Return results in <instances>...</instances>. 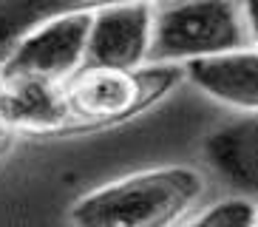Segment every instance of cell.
<instances>
[{
	"label": "cell",
	"mask_w": 258,
	"mask_h": 227,
	"mask_svg": "<svg viewBox=\"0 0 258 227\" xmlns=\"http://www.w3.org/2000/svg\"><path fill=\"white\" fill-rule=\"evenodd\" d=\"M250 34L238 0H159L153 3L148 63L184 66L244 51Z\"/></svg>",
	"instance_id": "obj_3"
},
{
	"label": "cell",
	"mask_w": 258,
	"mask_h": 227,
	"mask_svg": "<svg viewBox=\"0 0 258 227\" xmlns=\"http://www.w3.org/2000/svg\"><path fill=\"white\" fill-rule=\"evenodd\" d=\"M207 193L202 171L187 165L153 167L80 196L71 227H173Z\"/></svg>",
	"instance_id": "obj_1"
},
{
	"label": "cell",
	"mask_w": 258,
	"mask_h": 227,
	"mask_svg": "<svg viewBox=\"0 0 258 227\" xmlns=\"http://www.w3.org/2000/svg\"><path fill=\"white\" fill-rule=\"evenodd\" d=\"M252 221H255V207L250 204V199H224L187 227H252Z\"/></svg>",
	"instance_id": "obj_10"
},
{
	"label": "cell",
	"mask_w": 258,
	"mask_h": 227,
	"mask_svg": "<svg viewBox=\"0 0 258 227\" xmlns=\"http://www.w3.org/2000/svg\"><path fill=\"white\" fill-rule=\"evenodd\" d=\"M119 3H159V0H0V63L29 31L43 23Z\"/></svg>",
	"instance_id": "obj_9"
},
{
	"label": "cell",
	"mask_w": 258,
	"mask_h": 227,
	"mask_svg": "<svg viewBox=\"0 0 258 227\" xmlns=\"http://www.w3.org/2000/svg\"><path fill=\"white\" fill-rule=\"evenodd\" d=\"M252 227H258V210H255V221H252Z\"/></svg>",
	"instance_id": "obj_13"
},
{
	"label": "cell",
	"mask_w": 258,
	"mask_h": 227,
	"mask_svg": "<svg viewBox=\"0 0 258 227\" xmlns=\"http://www.w3.org/2000/svg\"><path fill=\"white\" fill-rule=\"evenodd\" d=\"M153 31V3H119L91 12V31L83 68H131L148 66Z\"/></svg>",
	"instance_id": "obj_5"
},
{
	"label": "cell",
	"mask_w": 258,
	"mask_h": 227,
	"mask_svg": "<svg viewBox=\"0 0 258 227\" xmlns=\"http://www.w3.org/2000/svg\"><path fill=\"white\" fill-rule=\"evenodd\" d=\"M17 134L6 125V120H3V114H0V159L6 156L9 151H12V145H15Z\"/></svg>",
	"instance_id": "obj_12"
},
{
	"label": "cell",
	"mask_w": 258,
	"mask_h": 227,
	"mask_svg": "<svg viewBox=\"0 0 258 227\" xmlns=\"http://www.w3.org/2000/svg\"><path fill=\"white\" fill-rule=\"evenodd\" d=\"M182 80V66L162 63H148L131 71L80 68L69 83H62L66 134L122 125L167 99Z\"/></svg>",
	"instance_id": "obj_2"
},
{
	"label": "cell",
	"mask_w": 258,
	"mask_h": 227,
	"mask_svg": "<svg viewBox=\"0 0 258 227\" xmlns=\"http://www.w3.org/2000/svg\"><path fill=\"white\" fill-rule=\"evenodd\" d=\"M91 12L66 15L29 31L0 63V80H40L62 85L83 68Z\"/></svg>",
	"instance_id": "obj_4"
},
{
	"label": "cell",
	"mask_w": 258,
	"mask_h": 227,
	"mask_svg": "<svg viewBox=\"0 0 258 227\" xmlns=\"http://www.w3.org/2000/svg\"><path fill=\"white\" fill-rule=\"evenodd\" d=\"M0 114L17 136L66 134L62 85L40 80H0Z\"/></svg>",
	"instance_id": "obj_6"
},
{
	"label": "cell",
	"mask_w": 258,
	"mask_h": 227,
	"mask_svg": "<svg viewBox=\"0 0 258 227\" xmlns=\"http://www.w3.org/2000/svg\"><path fill=\"white\" fill-rule=\"evenodd\" d=\"M184 77L207 97L238 111H258V51H233L221 57L184 63Z\"/></svg>",
	"instance_id": "obj_7"
},
{
	"label": "cell",
	"mask_w": 258,
	"mask_h": 227,
	"mask_svg": "<svg viewBox=\"0 0 258 227\" xmlns=\"http://www.w3.org/2000/svg\"><path fill=\"white\" fill-rule=\"evenodd\" d=\"M213 171L244 196H258V117L235 120L205 139Z\"/></svg>",
	"instance_id": "obj_8"
},
{
	"label": "cell",
	"mask_w": 258,
	"mask_h": 227,
	"mask_svg": "<svg viewBox=\"0 0 258 227\" xmlns=\"http://www.w3.org/2000/svg\"><path fill=\"white\" fill-rule=\"evenodd\" d=\"M244 15V26H247V34H250V45L258 48V0H238Z\"/></svg>",
	"instance_id": "obj_11"
}]
</instances>
